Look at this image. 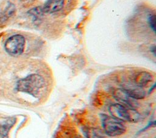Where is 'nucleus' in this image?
<instances>
[{"label": "nucleus", "instance_id": "6", "mask_svg": "<svg viewBox=\"0 0 156 138\" xmlns=\"http://www.w3.org/2000/svg\"><path fill=\"white\" fill-rule=\"evenodd\" d=\"M122 89L127 93V94L134 100L143 99L146 95V91L143 88L138 86L136 85H126Z\"/></svg>", "mask_w": 156, "mask_h": 138}, {"label": "nucleus", "instance_id": "9", "mask_svg": "<svg viewBox=\"0 0 156 138\" xmlns=\"http://www.w3.org/2000/svg\"><path fill=\"white\" fill-rule=\"evenodd\" d=\"M16 8L13 4L9 2L4 10L0 13V27H2L7 21L15 13Z\"/></svg>", "mask_w": 156, "mask_h": 138}, {"label": "nucleus", "instance_id": "5", "mask_svg": "<svg viewBox=\"0 0 156 138\" xmlns=\"http://www.w3.org/2000/svg\"><path fill=\"white\" fill-rule=\"evenodd\" d=\"M113 95L114 98L120 103L125 106L135 108L137 106V102L136 100L131 98L127 93L122 89H116L113 91Z\"/></svg>", "mask_w": 156, "mask_h": 138}, {"label": "nucleus", "instance_id": "12", "mask_svg": "<svg viewBox=\"0 0 156 138\" xmlns=\"http://www.w3.org/2000/svg\"><path fill=\"white\" fill-rule=\"evenodd\" d=\"M147 22L151 29L155 33V15L150 14L147 18Z\"/></svg>", "mask_w": 156, "mask_h": 138}, {"label": "nucleus", "instance_id": "1", "mask_svg": "<svg viewBox=\"0 0 156 138\" xmlns=\"http://www.w3.org/2000/svg\"><path fill=\"white\" fill-rule=\"evenodd\" d=\"M44 87V78L37 74H30L18 80L16 83L18 91L26 93L34 97H38Z\"/></svg>", "mask_w": 156, "mask_h": 138}, {"label": "nucleus", "instance_id": "7", "mask_svg": "<svg viewBox=\"0 0 156 138\" xmlns=\"http://www.w3.org/2000/svg\"><path fill=\"white\" fill-rule=\"evenodd\" d=\"M153 80L152 75L148 72L141 71L137 72L133 77L135 85L144 88L146 86Z\"/></svg>", "mask_w": 156, "mask_h": 138}, {"label": "nucleus", "instance_id": "10", "mask_svg": "<svg viewBox=\"0 0 156 138\" xmlns=\"http://www.w3.org/2000/svg\"><path fill=\"white\" fill-rule=\"evenodd\" d=\"M16 122L15 118L10 117L0 123V136L2 138H5L10 128Z\"/></svg>", "mask_w": 156, "mask_h": 138}, {"label": "nucleus", "instance_id": "2", "mask_svg": "<svg viewBox=\"0 0 156 138\" xmlns=\"http://www.w3.org/2000/svg\"><path fill=\"white\" fill-rule=\"evenodd\" d=\"M108 111L111 116L122 122H136L140 118V114L135 109L116 103L110 106Z\"/></svg>", "mask_w": 156, "mask_h": 138}, {"label": "nucleus", "instance_id": "3", "mask_svg": "<svg viewBox=\"0 0 156 138\" xmlns=\"http://www.w3.org/2000/svg\"><path fill=\"white\" fill-rule=\"evenodd\" d=\"M101 123L105 133L111 137L122 135L126 131L124 122L111 116L102 115Z\"/></svg>", "mask_w": 156, "mask_h": 138}, {"label": "nucleus", "instance_id": "13", "mask_svg": "<svg viewBox=\"0 0 156 138\" xmlns=\"http://www.w3.org/2000/svg\"><path fill=\"white\" fill-rule=\"evenodd\" d=\"M150 50L154 54V55L155 56V46L153 45L152 46H151L150 47Z\"/></svg>", "mask_w": 156, "mask_h": 138}, {"label": "nucleus", "instance_id": "11", "mask_svg": "<svg viewBox=\"0 0 156 138\" xmlns=\"http://www.w3.org/2000/svg\"><path fill=\"white\" fill-rule=\"evenodd\" d=\"M86 138H105L104 133L96 128H87L84 131Z\"/></svg>", "mask_w": 156, "mask_h": 138}, {"label": "nucleus", "instance_id": "8", "mask_svg": "<svg viewBox=\"0 0 156 138\" xmlns=\"http://www.w3.org/2000/svg\"><path fill=\"white\" fill-rule=\"evenodd\" d=\"M65 0H48L44 4L41 11L45 13H52L60 10Z\"/></svg>", "mask_w": 156, "mask_h": 138}, {"label": "nucleus", "instance_id": "4", "mask_svg": "<svg viewBox=\"0 0 156 138\" xmlns=\"http://www.w3.org/2000/svg\"><path fill=\"white\" fill-rule=\"evenodd\" d=\"M25 38L20 34H16L9 37L4 44L5 51L11 55H21L24 49Z\"/></svg>", "mask_w": 156, "mask_h": 138}, {"label": "nucleus", "instance_id": "14", "mask_svg": "<svg viewBox=\"0 0 156 138\" xmlns=\"http://www.w3.org/2000/svg\"><path fill=\"white\" fill-rule=\"evenodd\" d=\"M74 138H82V137H74Z\"/></svg>", "mask_w": 156, "mask_h": 138}]
</instances>
